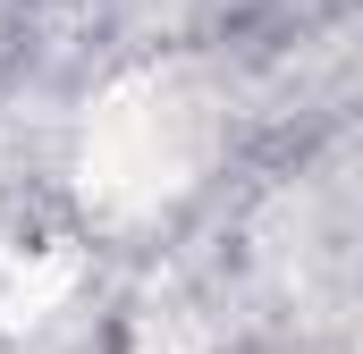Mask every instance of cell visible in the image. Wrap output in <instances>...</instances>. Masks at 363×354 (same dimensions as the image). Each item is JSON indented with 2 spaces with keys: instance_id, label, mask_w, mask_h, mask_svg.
<instances>
[{
  "instance_id": "6da1fadb",
  "label": "cell",
  "mask_w": 363,
  "mask_h": 354,
  "mask_svg": "<svg viewBox=\"0 0 363 354\" xmlns=\"http://www.w3.org/2000/svg\"><path fill=\"white\" fill-rule=\"evenodd\" d=\"M194 161V118L169 85H127L93 110L85 135V185L101 202H152Z\"/></svg>"
}]
</instances>
